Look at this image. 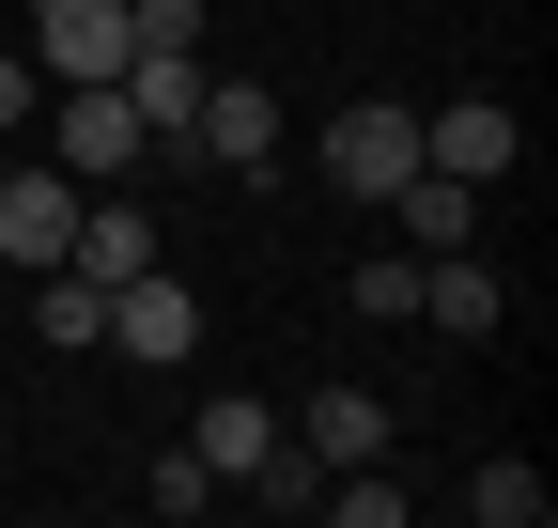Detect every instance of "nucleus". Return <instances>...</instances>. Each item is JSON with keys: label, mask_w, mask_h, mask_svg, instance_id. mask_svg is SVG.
I'll return each instance as SVG.
<instances>
[{"label": "nucleus", "mask_w": 558, "mask_h": 528, "mask_svg": "<svg viewBox=\"0 0 558 528\" xmlns=\"http://www.w3.org/2000/svg\"><path fill=\"white\" fill-rule=\"evenodd\" d=\"M32 109H47V94H32V62L0 47V141H32Z\"/></svg>", "instance_id": "nucleus-17"}, {"label": "nucleus", "mask_w": 558, "mask_h": 528, "mask_svg": "<svg viewBox=\"0 0 558 528\" xmlns=\"http://www.w3.org/2000/svg\"><path fill=\"white\" fill-rule=\"evenodd\" d=\"M465 513H481V528H543V513H558V482L527 467V451H497V467L465 482Z\"/></svg>", "instance_id": "nucleus-14"}, {"label": "nucleus", "mask_w": 558, "mask_h": 528, "mask_svg": "<svg viewBox=\"0 0 558 528\" xmlns=\"http://www.w3.org/2000/svg\"><path fill=\"white\" fill-rule=\"evenodd\" d=\"M418 326L435 343H497V264L481 249H418Z\"/></svg>", "instance_id": "nucleus-9"}, {"label": "nucleus", "mask_w": 558, "mask_h": 528, "mask_svg": "<svg viewBox=\"0 0 558 528\" xmlns=\"http://www.w3.org/2000/svg\"><path fill=\"white\" fill-rule=\"evenodd\" d=\"M62 264H78V280H140V264H156V218H140L124 187H94V203H78V249H62Z\"/></svg>", "instance_id": "nucleus-11"}, {"label": "nucleus", "mask_w": 558, "mask_h": 528, "mask_svg": "<svg viewBox=\"0 0 558 528\" xmlns=\"http://www.w3.org/2000/svg\"><path fill=\"white\" fill-rule=\"evenodd\" d=\"M94 358H156V373H171V358H202V296L171 280V264L109 280V343H94Z\"/></svg>", "instance_id": "nucleus-5"}, {"label": "nucleus", "mask_w": 558, "mask_h": 528, "mask_svg": "<svg viewBox=\"0 0 558 528\" xmlns=\"http://www.w3.org/2000/svg\"><path fill=\"white\" fill-rule=\"evenodd\" d=\"M186 156H202V171H279V94H264V79H202Z\"/></svg>", "instance_id": "nucleus-6"}, {"label": "nucleus", "mask_w": 558, "mask_h": 528, "mask_svg": "<svg viewBox=\"0 0 558 528\" xmlns=\"http://www.w3.org/2000/svg\"><path fill=\"white\" fill-rule=\"evenodd\" d=\"M124 47H140L124 0H47V16H32V62H47V79H124Z\"/></svg>", "instance_id": "nucleus-8"}, {"label": "nucleus", "mask_w": 558, "mask_h": 528, "mask_svg": "<svg viewBox=\"0 0 558 528\" xmlns=\"http://www.w3.org/2000/svg\"><path fill=\"white\" fill-rule=\"evenodd\" d=\"M295 451H311V467H388V405H373V388H311Z\"/></svg>", "instance_id": "nucleus-10"}, {"label": "nucleus", "mask_w": 558, "mask_h": 528, "mask_svg": "<svg viewBox=\"0 0 558 528\" xmlns=\"http://www.w3.org/2000/svg\"><path fill=\"white\" fill-rule=\"evenodd\" d=\"M32 326H47L62 358H94V343H109V280H78V264H47V280H32Z\"/></svg>", "instance_id": "nucleus-13"}, {"label": "nucleus", "mask_w": 558, "mask_h": 528, "mask_svg": "<svg viewBox=\"0 0 558 528\" xmlns=\"http://www.w3.org/2000/svg\"><path fill=\"white\" fill-rule=\"evenodd\" d=\"M527 156V109L512 94H450V109H418V171H465V187H497Z\"/></svg>", "instance_id": "nucleus-4"}, {"label": "nucleus", "mask_w": 558, "mask_h": 528, "mask_svg": "<svg viewBox=\"0 0 558 528\" xmlns=\"http://www.w3.org/2000/svg\"><path fill=\"white\" fill-rule=\"evenodd\" d=\"M47 156L78 171V187H124V171L156 156V141H140V109H124V79H62V94H47Z\"/></svg>", "instance_id": "nucleus-1"}, {"label": "nucleus", "mask_w": 558, "mask_h": 528, "mask_svg": "<svg viewBox=\"0 0 558 528\" xmlns=\"http://www.w3.org/2000/svg\"><path fill=\"white\" fill-rule=\"evenodd\" d=\"M357 311H373V326H418V249H373V264H357Z\"/></svg>", "instance_id": "nucleus-16"}, {"label": "nucleus", "mask_w": 558, "mask_h": 528, "mask_svg": "<svg viewBox=\"0 0 558 528\" xmlns=\"http://www.w3.org/2000/svg\"><path fill=\"white\" fill-rule=\"evenodd\" d=\"M186 451H202V467H218V482H264V467H279V451H295V435H279V405H264V388H202V420H186Z\"/></svg>", "instance_id": "nucleus-7"}, {"label": "nucleus", "mask_w": 558, "mask_h": 528, "mask_svg": "<svg viewBox=\"0 0 558 528\" xmlns=\"http://www.w3.org/2000/svg\"><path fill=\"white\" fill-rule=\"evenodd\" d=\"M311 513H341V528H403V482H373V467H326V482H311Z\"/></svg>", "instance_id": "nucleus-15"}, {"label": "nucleus", "mask_w": 558, "mask_h": 528, "mask_svg": "<svg viewBox=\"0 0 558 528\" xmlns=\"http://www.w3.org/2000/svg\"><path fill=\"white\" fill-rule=\"evenodd\" d=\"M78 203H94V187L62 171V156H16V171H0V264H32V280H47V264L78 249Z\"/></svg>", "instance_id": "nucleus-3"}, {"label": "nucleus", "mask_w": 558, "mask_h": 528, "mask_svg": "<svg viewBox=\"0 0 558 528\" xmlns=\"http://www.w3.org/2000/svg\"><path fill=\"white\" fill-rule=\"evenodd\" d=\"M403 171H418V109H403V94L326 109V187H341V203H388Z\"/></svg>", "instance_id": "nucleus-2"}, {"label": "nucleus", "mask_w": 558, "mask_h": 528, "mask_svg": "<svg viewBox=\"0 0 558 528\" xmlns=\"http://www.w3.org/2000/svg\"><path fill=\"white\" fill-rule=\"evenodd\" d=\"M0 171H16V141H0Z\"/></svg>", "instance_id": "nucleus-18"}, {"label": "nucleus", "mask_w": 558, "mask_h": 528, "mask_svg": "<svg viewBox=\"0 0 558 528\" xmlns=\"http://www.w3.org/2000/svg\"><path fill=\"white\" fill-rule=\"evenodd\" d=\"M388 203H403V249H481V187L465 171H403Z\"/></svg>", "instance_id": "nucleus-12"}]
</instances>
